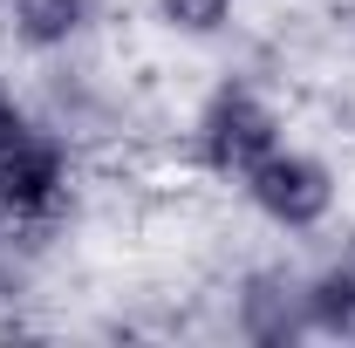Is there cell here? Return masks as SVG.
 I'll return each instance as SVG.
<instances>
[{"mask_svg": "<svg viewBox=\"0 0 355 348\" xmlns=\"http://www.w3.org/2000/svg\"><path fill=\"white\" fill-rule=\"evenodd\" d=\"M280 143H287V137H280V110H273L253 82H219L205 96L198 123H191V157H198V171L225 177V184H246Z\"/></svg>", "mask_w": 355, "mask_h": 348, "instance_id": "cell-1", "label": "cell"}, {"mask_svg": "<svg viewBox=\"0 0 355 348\" xmlns=\"http://www.w3.org/2000/svg\"><path fill=\"white\" fill-rule=\"evenodd\" d=\"M69 205V143L35 116L0 137V232H42Z\"/></svg>", "mask_w": 355, "mask_h": 348, "instance_id": "cell-2", "label": "cell"}, {"mask_svg": "<svg viewBox=\"0 0 355 348\" xmlns=\"http://www.w3.org/2000/svg\"><path fill=\"white\" fill-rule=\"evenodd\" d=\"M239 191H246L253 212H260L266 225H280V232H314L321 218L335 212V171H328L314 150H294V143H280Z\"/></svg>", "mask_w": 355, "mask_h": 348, "instance_id": "cell-3", "label": "cell"}, {"mask_svg": "<svg viewBox=\"0 0 355 348\" xmlns=\"http://www.w3.org/2000/svg\"><path fill=\"white\" fill-rule=\"evenodd\" d=\"M239 335L260 348H294L308 328V280H294L287 266H260L239 287Z\"/></svg>", "mask_w": 355, "mask_h": 348, "instance_id": "cell-4", "label": "cell"}, {"mask_svg": "<svg viewBox=\"0 0 355 348\" xmlns=\"http://www.w3.org/2000/svg\"><path fill=\"white\" fill-rule=\"evenodd\" d=\"M7 7H14V35L35 48V55L69 48L89 28V14H96V0H7Z\"/></svg>", "mask_w": 355, "mask_h": 348, "instance_id": "cell-5", "label": "cell"}, {"mask_svg": "<svg viewBox=\"0 0 355 348\" xmlns=\"http://www.w3.org/2000/svg\"><path fill=\"white\" fill-rule=\"evenodd\" d=\"M308 328L314 335H355V266H321L308 280Z\"/></svg>", "mask_w": 355, "mask_h": 348, "instance_id": "cell-6", "label": "cell"}, {"mask_svg": "<svg viewBox=\"0 0 355 348\" xmlns=\"http://www.w3.org/2000/svg\"><path fill=\"white\" fill-rule=\"evenodd\" d=\"M157 21L171 35H184V42H212L232 21V0H157Z\"/></svg>", "mask_w": 355, "mask_h": 348, "instance_id": "cell-7", "label": "cell"}, {"mask_svg": "<svg viewBox=\"0 0 355 348\" xmlns=\"http://www.w3.org/2000/svg\"><path fill=\"white\" fill-rule=\"evenodd\" d=\"M21 123H28V110H21V103L0 89V137H7V130H21Z\"/></svg>", "mask_w": 355, "mask_h": 348, "instance_id": "cell-8", "label": "cell"}]
</instances>
